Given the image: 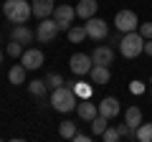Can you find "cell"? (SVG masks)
<instances>
[{"label": "cell", "mask_w": 152, "mask_h": 142, "mask_svg": "<svg viewBox=\"0 0 152 142\" xmlns=\"http://www.w3.org/2000/svg\"><path fill=\"white\" fill-rule=\"evenodd\" d=\"M51 107L61 114H69V112H76V104H79V94L74 91V86H58V89H51V97H48Z\"/></svg>", "instance_id": "obj_1"}, {"label": "cell", "mask_w": 152, "mask_h": 142, "mask_svg": "<svg viewBox=\"0 0 152 142\" xmlns=\"http://www.w3.org/2000/svg\"><path fill=\"white\" fill-rule=\"evenodd\" d=\"M3 15L10 23L20 26V23H28V18L33 15V8L28 0H5L3 3Z\"/></svg>", "instance_id": "obj_2"}, {"label": "cell", "mask_w": 152, "mask_h": 142, "mask_svg": "<svg viewBox=\"0 0 152 142\" xmlns=\"http://www.w3.org/2000/svg\"><path fill=\"white\" fill-rule=\"evenodd\" d=\"M119 51H122V56H124V59H137L140 53H145V38L140 36V31L122 33Z\"/></svg>", "instance_id": "obj_3"}, {"label": "cell", "mask_w": 152, "mask_h": 142, "mask_svg": "<svg viewBox=\"0 0 152 142\" xmlns=\"http://www.w3.org/2000/svg\"><path fill=\"white\" fill-rule=\"evenodd\" d=\"M58 23L53 20V15L51 18H43V20L38 23V28H36V38H38V43H51V41L58 36Z\"/></svg>", "instance_id": "obj_4"}, {"label": "cell", "mask_w": 152, "mask_h": 142, "mask_svg": "<svg viewBox=\"0 0 152 142\" xmlns=\"http://www.w3.org/2000/svg\"><path fill=\"white\" fill-rule=\"evenodd\" d=\"M114 28L119 33H129V31H137L140 28V18H137L134 10H119L114 15Z\"/></svg>", "instance_id": "obj_5"}, {"label": "cell", "mask_w": 152, "mask_h": 142, "mask_svg": "<svg viewBox=\"0 0 152 142\" xmlns=\"http://www.w3.org/2000/svg\"><path fill=\"white\" fill-rule=\"evenodd\" d=\"M91 66H94V59L86 56V53H74L69 59V69H71V74H76V76H86L89 71H91Z\"/></svg>", "instance_id": "obj_6"}, {"label": "cell", "mask_w": 152, "mask_h": 142, "mask_svg": "<svg viewBox=\"0 0 152 142\" xmlns=\"http://www.w3.org/2000/svg\"><path fill=\"white\" fill-rule=\"evenodd\" d=\"M84 26H86V36L91 41H104L109 36V26H107V20H102V18H89L86 23H84Z\"/></svg>", "instance_id": "obj_7"}, {"label": "cell", "mask_w": 152, "mask_h": 142, "mask_svg": "<svg viewBox=\"0 0 152 142\" xmlns=\"http://www.w3.org/2000/svg\"><path fill=\"white\" fill-rule=\"evenodd\" d=\"M74 18H76V8H71V5H56V10H53V20L58 23L61 31H69L71 23H74Z\"/></svg>", "instance_id": "obj_8"}, {"label": "cell", "mask_w": 152, "mask_h": 142, "mask_svg": "<svg viewBox=\"0 0 152 142\" xmlns=\"http://www.w3.org/2000/svg\"><path fill=\"white\" fill-rule=\"evenodd\" d=\"M43 61H46V56H43V51H41V48H26V51H23V56H20V64L26 66L28 71L41 69Z\"/></svg>", "instance_id": "obj_9"}, {"label": "cell", "mask_w": 152, "mask_h": 142, "mask_svg": "<svg viewBox=\"0 0 152 142\" xmlns=\"http://www.w3.org/2000/svg\"><path fill=\"white\" fill-rule=\"evenodd\" d=\"M122 107H119V99L117 97H104L99 102V114L107 117V119H114V117H119Z\"/></svg>", "instance_id": "obj_10"}, {"label": "cell", "mask_w": 152, "mask_h": 142, "mask_svg": "<svg viewBox=\"0 0 152 142\" xmlns=\"http://www.w3.org/2000/svg\"><path fill=\"white\" fill-rule=\"evenodd\" d=\"M31 8H33V15L38 20H43V18H51L56 10V0H31Z\"/></svg>", "instance_id": "obj_11"}, {"label": "cell", "mask_w": 152, "mask_h": 142, "mask_svg": "<svg viewBox=\"0 0 152 142\" xmlns=\"http://www.w3.org/2000/svg\"><path fill=\"white\" fill-rule=\"evenodd\" d=\"M76 114L81 117L84 122H91L94 117L99 114V104H91L89 99H79V104H76Z\"/></svg>", "instance_id": "obj_12"}, {"label": "cell", "mask_w": 152, "mask_h": 142, "mask_svg": "<svg viewBox=\"0 0 152 142\" xmlns=\"http://www.w3.org/2000/svg\"><path fill=\"white\" fill-rule=\"evenodd\" d=\"M99 10V3L96 0H79L76 3V15L84 18V20H89V18H94Z\"/></svg>", "instance_id": "obj_13"}, {"label": "cell", "mask_w": 152, "mask_h": 142, "mask_svg": "<svg viewBox=\"0 0 152 142\" xmlns=\"http://www.w3.org/2000/svg\"><path fill=\"white\" fill-rule=\"evenodd\" d=\"M10 36H13V41H18V43H23V46L31 43V41L36 38V33H33L31 28L26 26V23H20V26H13V33H10Z\"/></svg>", "instance_id": "obj_14"}, {"label": "cell", "mask_w": 152, "mask_h": 142, "mask_svg": "<svg viewBox=\"0 0 152 142\" xmlns=\"http://www.w3.org/2000/svg\"><path fill=\"white\" fill-rule=\"evenodd\" d=\"M89 76H91L94 84H109V79H112V71H109V66H102V64H94L91 71H89Z\"/></svg>", "instance_id": "obj_15"}, {"label": "cell", "mask_w": 152, "mask_h": 142, "mask_svg": "<svg viewBox=\"0 0 152 142\" xmlns=\"http://www.w3.org/2000/svg\"><path fill=\"white\" fill-rule=\"evenodd\" d=\"M91 59H94V64L109 66V64L114 61V51L109 48V46H96V48H94V53H91Z\"/></svg>", "instance_id": "obj_16"}, {"label": "cell", "mask_w": 152, "mask_h": 142, "mask_svg": "<svg viewBox=\"0 0 152 142\" xmlns=\"http://www.w3.org/2000/svg\"><path fill=\"white\" fill-rule=\"evenodd\" d=\"M28 91H31L36 99H46V94H48V84H46V79H36V81H28Z\"/></svg>", "instance_id": "obj_17"}, {"label": "cell", "mask_w": 152, "mask_h": 142, "mask_svg": "<svg viewBox=\"0 0 152 142\" xmlns=\"http://www.w3.org/2000/svg\"><path fill=\"white\" fill-rule=\"evenodd\" d=\"M124 122H127L129 127H134V130H137V127L145 122V119H142V109H140V107H127V112H124Z\"/></svg>", "instance_id": "obj_18"}, {"label": "cell", "mask_w": 152, "mask_h": 142, "mask_svg": "<svg viewBox=\"0 0 152 142\" xmlns=\"http://www.w3.org/2000/svg\"><path fill=\"white\" fill-rule=\"evenodd\" d=\"M26 71L28 69L23 64H15L10 71H8V81H10V84H26Z\"/></svg>", "instance_id": "obj_19"}, {"label": "cell", "mask_w": 152, "mask_h": 142, "mask_svg": "<svg viewBox=\"0 0 152 142\" xmlns=\"http://www.w3.org/2000/svg\"><path fill=\"white\" fill-rule=\"evenodd\" d=\"M66 36H69L71 43H81L84 38H89L86 36V26H71L69 31H66Z\"/></svg>", "instance_id": "obj_20"}, {"label": "cell", "mask_w": 152, "mask_h": 142, "mask_svg": "<svg viewBox=\"0 0 152 142\" xmlns=\"http://www.w3.org/2000/svg\"><path fill=\"white\" fill-rule=\"evenodd\" d=\"M58 135L64 137V140H74V135H76V124L74 122H69V119H64L58 124Z\"/></svg>", "instance_id": "obj_21"}, {"label": "cell", "mask_w": 152, "mask_h": 142, "mask_svg": "<svg viewBox=\"0 0 152 142\" xmlns=\"http://www.w3.org/2000/svg\"><path fill=\"white\" fill-rule=\"evenodd\" d=\"M137 140L140 142H152V122H142L137 127Z\"/></svg>", "instance_id": "obj_22"}, {"label": "cell", "mask_w": 152, "mask_h": 142, "mask_svg": "<svg viewBox=\"0 0 152 142\" xmlns=\"http://www.w3.org/2000/svg\"><path fill=\"white\" fill-rule=\"evenodd\" d=\"M107 122H109L107 117L96 114V117H94V119H91V132H94V135H99V137H102V132H104V130H107V127H109Z\"/></svg>", "instance_id": "obj_23"}, {"label": "cell", "mask_w": 152, "mask_h": 142, "mask_svg": "<svg viewBox=\"0 0 152 142\" xmlns=\"http://www.w3.org/2000/svg\"><path fill=\"white\" fill-rule=\"evenodd\" d=\"M46 84H48V89H58V86H64V76L61 74H56V71H51V74H46Z\"/></svg>", "instance_id": "obj_24"}, {"label": "cell", "mask_w": 152, "mask_h": 142, "mask_svg": "<svg viewBox=\"0 0 152 142\" xmlns=\"http://www.w3.org/2000/svg\"><path fill=\"white\" fill-rule=\"evenodd\" d=\"M66 84H71L74 91L79 94L81 99H89V97H91V86H86V84H81V81H66Z\"/></svg>", "instance_id": "obj_25"}, {"label": "cell", "mask_w": 152, "mask_h": 142, "mask_svg": "<svg viewBox=\"0 0 152 142\" xmlns=\"http://www.w3.org/2000/svg\"><path fill=\"white\" fill-rule=\"evenodd\" d=\"M23 43H18V41H10V43H8V48H5V53L10 56V59H20L23 56Z\"/></svg>", "instance_id": "obj_26"}, {"label": "cell", "mask_w": 152, "mask_h": 142, "mask_svg": "<svg viewBox=\"0 0 152 142\" xmlns=\"http://www.w3.org/2000/svg\"><path fill=\"white\" fill-rule=\"evenodd\" d=\"M102 140H104V142H119L122 135H119V130H117V127H107V130L102 132Z\"/></svg>", "instance_id": "obj_27"}, {"label": "cell", "mask_w": 152, "mask_h": 142, "mask_svg": "<svg viewBox=\"0 0 152 142\" xmlns=\"http://www.w3.org/2000/svg\"><path fill=\"white\" fill-rule=\"evenodd\" d=\"M137 31H140V36L142 38H152V23H140V28H137Z\"/></svg>", "instance_id": "obj_28"}, {"label": "cell", "mask_w": 152, "mask_h": 142, "mask_svg": "<svg viewBox=\"0 0 152 142\" xmlns=\"http://www.w3.org/2000/svg\"><path fill=\"white\" fill-rule=\"evenodd\" d=\"M74 140H76V142H89L91 137H89V135H81V132H76V135H74Z\"/></svg>", "instance_id": "obj_29"}, {"label": "cell", "mask_w": 152, "mask_h": 142, "mask_svg": "<svg viewBox=\"0 0 152 142\" xmlns=\"http://www.w3.org/2000/svg\"><path fill=\"white\" fill-rule=\"evenodd\" d=\"M145 53H147V56H152V38H147V41H145Z\"/></svg>", "instance_id": "obj_30"}, {"label": "cell", "mask_w": 152, "mask_h": 142, "mask_svg": "<svg viewBox=\"0 0 152 142\" xmlns=\"http://www.w3.org/2000/svg\"><path fill=\"white\" fill-rule=\"evenodd\" d=\"M0 64H3V51H0Z\"/></svg>", "instance_id": "obj_31"}, {"label": "cell", "mask_w": 152, "mask_h": 142, "mask_svg": "<svg viewBox=\"0 0 152 142\" xmlns=\"http://www.w3.org/2000/svg\"><path fill=\"white\" fill-rule=\"evenodd\" d=\"M150 94H152V89H150Z\"/></svg>", "instance_id": "obj_32"}]
</instances>
